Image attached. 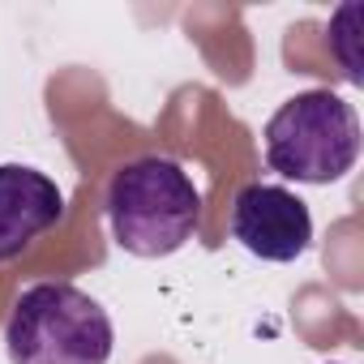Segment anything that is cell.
Returning a JSON list of instances; mask_svg holds the SVG:
<instances>
[{
  "label": "cell",
  "instance_id": "cell-1",
  "mask_svg": "<svg viewBox=\"0 0 364 364\" xmlns=\"http://www.w3.org/2000/svg\"><path fill=\"white\" fill-rule=\"evenodd\" d=\"M107 223L124 253L167 257L202 228V193L176 159L146 154L124 163L107 185Z\"/></svg>",
  "mask_w": 364,
  "mask_h": 364
},
{
  "label": "cell",
  "instance_id": "cell-2",
  "mask_svg": "<svg viewBox=\"0 0 364 364\" xmlns=\"http://www.w3.org/2000/svg\"><path fill=\"white\" fill-rule=\"evenodd\" d=\"M14 364H107L112 317L73 283H35L18 296L5 326Z\"/></svg>",
  "mask_w": 364,
  "mask_h": 364
},
{
  "label": "cell",
  "instance_id": "cell-3",
  "mask_svg": "<svg viewBox=\"0 0 364 364\" xmlns=\"http://www.w3.org/2000/svg\"><path fill=\"white\" fill-rule=\"evenodd\" d=\"M360 159V120L334 90H304L287 99L266 124L270 171L300 185H330Z\"/></svg>",
  "mask_w": 364,
  "mask_h": 364
},
{
  "label": "cell",
  "instance_id": "cell-4",
  "mask_svg": "<svg viewBox=\"0 0 364 364\" xmlns=\"http://www.w3.org/2000/svg\"><path fill=\"white\" fill-rule=\"evenodd\" d=\"M232 236L262 262H296L313 240L309 206L279 185H245L232 206Z\"/></svg>",
  "mask_w": 364,
  "mask_h": 364
},
{
  "label": "cell",
  "instance_id": "cell-5",
  "mask_svg": "<svg viewBox=\"0 0 364 364\" xmlns=\"http://www.w3.org/2000/svg\"><path fill=\"white\" fill-rule=\"evenodd\" d=\"M60 219L65 193L56 189V180L26 163H0V262L26 253Z\"/></svg>",
  "mask_w": 364,
  "mask_h": 364
}]
</instances>
